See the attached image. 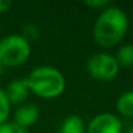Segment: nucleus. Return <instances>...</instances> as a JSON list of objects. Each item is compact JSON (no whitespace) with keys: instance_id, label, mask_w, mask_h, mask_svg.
<instances>
[{"instance_id":"f257e3e1","label":"nucleus","mask_w":133,"mask_h":133,"mask_svg":"<svg viewBox=\"0 0 133 133\" xmlns=\"http://www.w3.org/2000/svg\"><path fill=\"white\" fill-rule=\"evenodd\" d=\"M127 30L128 17L124 11L115 5H110L98 16L94 24L93 37L99 46L110 48L124 38Z\"/></svg>"},{"instance_id":"f03ea898","label":"nucleus","mask_w":133,"mask_h":133,"mask_svg":"<svg viewBox=\"0 0 133 133\" xmlns=\"http://www.w3.org/2000/svg\"><path fill=\"white\" fill-rule=\"evenodd\" d=\"M25 80L29 90L44 99L57 98L65 90V78L63 73L54 66H37Z\"/></svg>"},{"instance_id":"7ed1b4c3","label":"nucleus","mask_w":133,"mask_h":133,"mask_svg":"<svg viewBox=\"0 0 133 133\" xmlns=\"http://www.w3.org/2000/svg\"><path fill=\"white\" fill-rule=\"evenodd\" d=\"M31 54L30 43L20 34L8 35L0 41V63L3 66H20Z\"/></svg>"},{"instance_id":"20e7f679","label":"nucleus","mask_w":133,"mask_h":133,"mask_svg":"<svg viewBox=\"0 0 133 133\" xmlns=\"http://www.w3.org/2000/svg\"><path fill=\"white\" fill-rule=\"evenodd\" d=\"M88 72L97 80L110 81L117 76L119 64L110 54H95L88 61Z\"/></svg>"},{"instance_id":"39448f33","label":"nucleus","mask_w":133,"mask_h":133,"mask_svg":"<svg viewBox=\"0 0 133 133\" xmlns=\"http://www.w3.org/2000/svg\"><path fill=\"white\" fill-rule=\"evenodd\" d=\"M123 125L114 114H99L90 120L86 133H121Z\"/></svg>"},{"instance_id":"423d86ee","label":"nucleus","mask_w":133,"mask_h":133,"mask_svg":"<svg viewBox=\"0 0 133 133\" xmlns=\"http://www.w3.org/2000/svg\"><path fill=\"white\" fill-rule=\"evenodd\" d=\"M38 119H39V108L35 104H22L16 110L13 123L28 130V128L33 127L38 121Z\"/></svg>"},{"instance_id":"0eeeda50","label":"nucleus","mask_w":133,"mask_h":133,"mask_svg":"<svg viewBox=\"0 0 133 133\" xmlns=\"http://www.w3.org/2000/svg\"><path fill=\"white\" fill-rule=\"evenodd\" d=\"M4 93L11 104H21L22 102H25V99L28 98V94H29V88H28L26 80L21 78V80L12 81L7 86Z\"/></svg>"},{"instance_id":"6e6552de","label":"nucleus","mask_w":133,"mask_h":133,"mask_svg":"<svg viewBox=\"0 0 133 133\" xmlns=\"http://www.w3.org/2000/svg\"><path fill=\"white\" fill-rule=\"evenodd\" d=\"M59 133H86V125L84 119L78 115H69L64 119Z\"/></svg>"},{"instance_id":"1a4fd4ad","label":"nucleus","mask_w":133,"mask_h":133,"mask_svg":"<svg viewBox=\"0 0 133 133\" xmlns=\"http://www.w3.org/2000/svg\"><path fill=\"white\" fill-rule=\"evenodd\" d=\"M116 108L124 116H133V90L125 91L117 98Z\"/></svg>"},{"instance_id":"9d476101","label":"nucleus","mask_w":133,"mask_h":133,"mask_svg":"<svg viewBox=\"0 0 133 133\" xmlns=\"http://www.w3.org/2000/svg\"><path fill=\"white\" fill-rule=\"evenodd\" d=\"M119 66H132L133 65V44H125L119 48L115 56Z\"/></svg>"},{"instance_id":"9b49d317","label":"nucleus","mask_w":133,"mask_h":133,"mask_svg":"<svg viewBox=\"0 0 133 133\" xmlns=\"http://www.w3.org/2000/svg\"><path fill=\"white\" fill-rule=\"evenodd\" d=\"M9 114H11V103H9L4 90L0 88V125L8 121Z\"/></svg>"},{"instance_id":"f8f14e48","label":"nucleus","mask_w":133,"mask_h":133,"mask_svg":"<svg viewBox=\"0 0 133 133\" xmlns=\"http://www.w3.org/2000/svg\"><path fill=\"white\" fill-rule=\"evenodd\" d=\"M0 133H28V130L18 127L13 121H5L0 125Z\"/></svg>"},{"instance_id":"ddd939ff","label":"nucleus","mask_w":133,"mask_h":133,"mask_svg":"<svg viewBox=\"0 0 133 133\" xmlns=\"http://www.w3.org/2000/svg\"><path fill=\"white\" fill-rule=\"evenodd\" d=\"M25 33H24V38L30 43L31 41H34V39H37L38 37H39V30L37 29V26L35 25H28L26 28H25V30H24Z\"/></svg>"},{"instance_id":"4468645a","label":"nucleus","mask_w":133,"mask_h":133,"mask_svg":"<svg viewBox=\"0 0 133 133\" xmlns=\"http://www.w3.org/2000/svg\"><path fill=\"white\" fill-rule=\"evenodd\" d=\"M85 4L95 9H106L107 7L111 5L108 0H88V2H85Z\"/></svg>"},{"instance_id":"2eb2a0df","label":"nucleus","mask_w":133,"mask_h":133,"mask_svg":"<svg viewBox=\"0 0 133 133\" xmlns=\"http://www.w3.org/2000/svg\"><path fill=\"white\" fill-rule=\"evenodd\" d=\"M11 7H12V2H11V0H0V13L7 12Z\"/></svg>"},{"instance_id":"dca6fc26","label":"nucleus","mask_w":133,"mask_h":133,"mask_svg":"<svg viewBox=\"0 0 133 133\" xmlns=\"http://www.w3.org/2000/svg\"><path fill=\"white\" fill-rule=\"evenodd\" d=\"M3 69H4V66H3L2 63H0V76H2V73H3Z\"/></svg>"},{"instance_id":"f3484780","label":"nucleus","mask_w":133,"mask_h":133,"mask_svg":"<svg viewBox=\"0 0 133 133\" xmlns=\"http://www.w3.org/2000/svg\"><path fill=\"white\" fill-rule=\"evenodd\" d=\"M129 133H133V129H132V130H130V132H129Z\"/></svg>"}]
</instances>
